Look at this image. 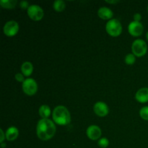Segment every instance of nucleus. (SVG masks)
I'll return each instance as SVG.
<instances>
[{"label":"nucleus","mask_w":148,"mask_h":148,"mask_svg":"<svg viewBox=\"0 0 148 148\" xmlns=\"http://www.w3.org/2000/svg\"><path fill=\"white\" fill-rule=\"evenodd\" d=\"M56 131L55 124L49 119H42L38 122L36 132L40 140L43 141L49 140L54 136Z\"/></svg>","instance_id":"f257e3e1"},{"label":"nucleus","mask_w":148,"mask_h":148,"mask_svg":"<svg viewBox=\"0 0 148 148\" xmlns=\"http://www.w3.org/2000/svg\"><path fill=\"white\" fill-rule=\"evenodd\" d=\"M53 120L59 125H67L71 121L69 110L64 106H58L53 109L52 114Z\"/></svg>","instance_id":"f03ea898"},{"label":"nucleus","mask_w":148,"mask_h":148,"mask_svg":"<svg viewBox=\"0 0 148 148\" xmlns=\"http://www.w3.org/2000/svg\"><path fill=\"white\" fill-rule=\"evenodd\" d=\"M106 31L110 36L113 37H117L122 32V25L118 19L113 18L108 20L106 25Z\"/></svg>","instance_id":"7ed1b4c3"},{"label":"nucleus","mask_w":148,"mask_h":148,"mask_svg":"<svg viewBox=\"0 0 148 148\" xmlns=\"http://www.w3.org/2000/svg\"><path fill=\"white\" fill-rule=\"evenodd\" d=\"M132 51L133 54L136 56H143L146 54L147 51V45L143 39H137L132 45Z\"/></svg>","instance_id":"20e7f679"},{"label":"nucleus","mask_w":148,"mask_h":148,"mask_svg":"<svg viewBox=\"0 0 148 148\" xmlns=\"http://www.w3.org/2000/svg\"><path fill=\"white\" fill-rule=\"evenodd\" d=\"M23 92L28 95H33L38 90V84L33 78H27L22 85Z\"/></svg>","instance_id":"39448f33"},{"label":"nucleus","mask_w":148,"mask_h":148,"mask_svg":"<svg viewBox=\"0 0 148 148\" xmlns=\"http://www.w3.org/2000/svg\"><path fill=\"white\" fill-rule=\"evenodd\" d=\"M29 17L35 21H38L43 18L44 12L41 7L38 4H31L27 10Z\"/></svg>","instance_id":"423d86ee"},{"label":"nucleus","mask_w":148,"mask_h":148,"mask_svg":"<svg viewBox=\"0 0 148 148\" xmlns=\"http://www.w3.org/2000/svg\"><path fill=\"white\" fill-rule=\"evenodd\" d=\"M19 30V24L15 20H10L4 24L3 27L4 33L7 36L12 37L17 33Z\"/></svg>","instance_id":"0eeeda50"},{"label":"nucleus","mask_w":148,"mask_h":148,"mask_svg":"<svg viewBox=\"0 0 148 148\" xmlns=\"http://www.w3.org/2000/svg\"><path fill=\"white\" fill-rule=\"evenodd\" d=\"M129 33L132 36H140L143 34L144 27L140 22L132 21L129 24Z\"/></svg>","instance_id":"6e6552de"},{"label":"nucleus","mask_w":148,"mask_h":148,"mask_svg":"<svg viewBox=\"0 0 148 148\" xmlns=\"http://www.w3.org/2000/svg\"><path fill=\"white\" fill-rule=\"evenodd\" d=\"M93 110L95 114L101 117L106 116L108 115V112H109V108H108V105L106 103L102 102V101L97 102L94 105Z\"/></svg>","instance_id":"1a4fd4ad"},{"label":"nucleus","mask_w":148,"mask_h":148,"mask_svg":"<svg viewBox=\"0 0 148 148\" xmlns=\"http://www.w3.org/2000/svg\"><path fill=\"white\" fill-rule=\"evenodd\" d=\"M87 136L92 140H97L101 136V130L98 126L91 125L86 130Z\"/></svg>","instance_id":"9d476101"},{"label":"nucleus","mask_w":148,"mask_h":148,"mask_svg":"<svg viewBox=\"0 0 148 148\" xmlns=\"http://www.w3.org/2000/svg\"><path fill=\"white\" fill-rule=\"evenodd\" d=\"M98 14L103 20H111L114 16V12L110 8L106 7H102L98 10Z\"/></svg>","instance_id":"9b49d317"},{"label":"nucleus","mask_w":148,"mask_h":148,"mask_svg":"<svg viewBox=\"0 0 148 148\" xmlns=\"http://www.w3.org/2000/svg\"><path fill=\"white\" fill-rule=\"evenodd\" d=\"M135 98L140 103L148 102V88H142L138 90L136 92Z\"/></svg>","instance_id":"f8f14e48"},{"label":"nucleus","mask_w":148,"mask_h":148,"mask_svg":"<svg viewBox=\"0 0 148 148\" xmlns=\"http://www.w3.org/2000/svg\"><path fill=\"white\" fill-rule=\"evenodd\" d=\"M6 139L8 141H14L17 138L19 135V130L17 127L12 126L10 127L6 131Z\"/></svg>","instance_id":"ddd939ff"},{"label":"nucleus","mask_w":148,"mask_h":148,"mask_svg":"<svg viewBox=\"0 0 148 148\" xmlns=\"http://www.w3.org/2000/svg\"><path fill=\"white\" fill-rule=\"evenodd\" d=\"M21 71L23 75L28 77L33 73V65L30 62H25L23 63L21 66Z\"/></svg>","instance_id":"4468645a"},{"label":"nucleus","mask_w":148,"mask_h":148,"mask_svg":"<svg viewBox=\"0 0 148 148\" xmlns=\"http://www.w3.org/2000/svg\"><path fill=\"white\" fill-rule=\"evenodd\" d=\"M38 113L40 117H42V119H49V117L51 116V108L49 106L42 105L39 108Z\"/></svg>","instance_id":"2eb2a0df"},{"label":"nucleus","mask_w":148,"mask_h":148,"mask_svg":"<svg viewBox=\"0 0 148 148\" xmlns=\"http://www.w3.org/2000/svg\"><path fill=\"white\" fill-rule=\"evenodd\" d=\"M0 4L2 7L7 9H12L14 8L17 4L16 0H1Z\"/></svg>","instance_id":"dca6fc26"},{"label":"nucleus","mask_w":148,"mask_h":148,"mask_svg":"<svg viewBox=\"0 0 148 148\" xmlns=\"http://www.w3.org/2000/svg\"><path fill=\"white\" fill-rule=\"evenodd\" d=\"M65 7H66V4L62 0H56L53 4V9L57 12L63 11L65 9Z\"/></svg>","instance_id":"f3484780"},{"label":"nucleus","mask_w":148,"mask_h":148,"mask_svg":"<svg viewBox=\"0 0 148 148\" xmlns=\"http://www.w3.org/2000/svg\"><path fill=\"white\" fill-rule=\"evenodd\" d=\"M136 61V56L133 53H129L125 56V63L128 65H132L134 64Z\"/></svg>","instance_id":"a211bd4d"},{"label":"nucleus","mask_w":148,"mask_h":148,"mask_svg":"<svg viewBox=\"0 0 148 148\" xmlns=\"http://www.w3.org/2000/svg\"><path fill=\"white\" fill-rule=\"evenodd\" d=\"M140 115L142 119L148 121V106H144L140 109Z\"/></svg>","instance_id":"6ab92c4d"},{"label":"nucleus","mask_w":148,"mask_h":148,"mask_svg":"<svg viewBox=\"0 0 148 148\" xmlns=\"http://www.w3.org/2000/svg\"><path fill=\"white\" fill-rule=\"evenodd\" d=\"M98 145L102 148H106L109 145V140L106 138V137H103L98 140Z\"/></svg>","instance_id":"aec40b11"},{"label":"nucleus","mask_w":148,"mask_h":148,"mask_svg":"<svg viewBox=\"0 0 148 148\" xmlns=\"http://www.w3.org/2000/svg\"><path fill=\"white\" fill-rule=\"evenodd\" d=\"M15 79L18 82H23L25 81L24 79V76H23V74L21 73H17L15 75Z\"/></svg>","instance_id":"412c9836"},{"label":"nucleus","mask_w":148,"mask_h":148,"mask_svg":"<svg viewBox=\"0 0 148 148\" xmlns=\"http://www.w3.org/2000/svg\"><path fill=\"white\" fill-rule=\"evenodd\" d=\"M20 7H21L22 9H27V10L28 9L29 6H30L29 5L28 2H27V1H24V0L20 1Z\"/></svg>","instance_id":"4be33fe9"},{"label":"nucleus","mask_w":148,"mask_h":148,"mask_svg":"<svg viewBox=\"0 0 148 148\" xmlns=\"http://www.w3.org/2000/svg\"><path fill=\"white\" fill-rule=\"evenodd\" d=\"M134 21H137V22H140L142 19V15L140 13H135L134 14Z\"/></svg>","instance_id":"5701e85b"},{"label":"nucleus","mask_w":148,"mask_h":148,"mask_svg":"<svg viewBox=\"0 0 148 148\" xmlns=\"http://www.w3.org/2000/svg\"><path fill=\"white\" fill-rule=\"evenodd\" d=\"M0 132H1V133H0V134H1V138H0V143H2L3 142H4V139L6 138V134L4 132V131H3L2 129H1V130H0Z\"/></svg>","instance_id":"b1692460"},{"label":"nucleus","mask_w":148,"mask_h":148,"mask_svg":"<svg viewBox=\"0 0 148 148\" xmlns=\"http://www.w3.org/2000/svg\"><path fill=\"white\" fill-rule=\"evenodd\" d=\"M106 2L109 3V4H116V3L119 2V1H118V0H113V1H111V0H110V1H108V0H107V1H106Z\"/></svg>","instance_id":"393cba45"},{"label":"nucleus","mask_w":148,"mask_h":148,"mask_svg":"<svg viewBox=\"0 0 148 148\" xmlns=\"http://www.w3.org/2000/svg\"><path fill=\"white\" fill-rule=\"evenodd\" d=\"M1 147H2V148L5 147H6V144H5V143H1Z\"/></svg>","instance_id":"a878e982"},{"label":"nucleus","mask_w":148,"mask_h":148,"mask_svg":"<svg viewBox=\"0 0 148 148\" xmlns=\"http://www.w3.org/2000/svg\"><path fill=\"white\" fill-rule=\"evenodd\" d=\"M146 38H147V40H148V31H147V34H146Z\"/></svg>","instance_id":"bb28decb"},{"label":"nucleus","mask_w":148,"mask_h":148,"mask_svg":"<svg viewBox=\"0 0 148 148\" xmlns=\"http://www.w3.org/2000/svg\"><path fill=\"white\" fill-rule=\"evenodd\" d=\"M147 12H148V5H147Z\"/></svg>","instance_id":"cd10ccee"}]
</instances>
